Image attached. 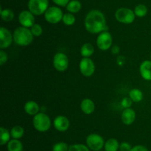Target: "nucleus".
Segmentation results:
<instances>
[{
  "mask_svg": "<svg viewBox=\"0 0 151 151\" xmlns=\"http://www.w3.org/2000/svg\"><path fill=\"white\" fill-rule=\"evenodd\" d=\"M84 26L88 33L92 34L100 33L103 31H106L107 25L106 17L100 10H91L86 16Z\"/></svg>",
  "mask_w": 151,
  "mask_h": 151,
  "instance_id": "f257e3e1",
  "label": "nucleus"
},
{
  "mask_svg": "<svg viewBox=\"0 0 151 151\" xmlns=\"http://www.w3.org/2000/svg\"><path fill=\"white\" fill-rule=\"evenodd\" d=\"M13 41L19 46L26 47L30 44L33 41L34 36L32 35L30 28L21 26L16 28L13 33Z\"/></svg>",
  "mask_w": 151,
  "mask_h": 151,
  "instance_id": "f03ea898",
  "label": "nucleus"
},
{
  "mask_svg": "<svg viewBox=\"0 0 151 151\" xmlns=\"http://www.w3.org/2000/svg\"><path fill=\"white\" fill-rule=\"evenodd\" d=\"M32 124L37 131L44 133L50 130L51 127V120L45 113L39 112L33 116Z\"/></svg>",
  "mask_w": 151,
  "mask_h": 151,
  "instance_id": "7ed1b4c3",
  "label": "nucleus"
},
{
  "mask_svg": "<svg viewBox=\"0 0 151 151\" xmlns=\"http://www.w3.org/2000/svg\"><path fill=\"white\" fill-rule=\"evenodd\" d=\"M136 15L134 11L127 7H120L115 13V18L122 24H131L135 20Z\"/></svg>",
  "mask_w": 151,
  "mask_h": 151,
  "instance_id": "20e7f679",
  "label": "nucleus"
},
{
  "mask_svg": "<svg viewBox=\"0 0 151 151\" xmlns=\"http://www.w3.org/2000/svg\"><path fill=\"white\" fill-rule=\"evenodd\" d=\"M48 0H29L28 8L35 16H41L44 14L49 8Z\"/></svg>",
  "mask_w": 151,
  "mask_h": 151,
  "instance_id": "39448f33",
  "label": "nucleus"
},
{
  "mask_svg": "<svg viewBox=\"0 0 151 151\" xmlns=\"http://www.w3.org/2000/svg\"><path fill=\"white\" fill-rule=\"evenodd\" d=\"M86 145L91 150L100 151L104 147L105 141L100 135L97 133H91L86 137Z\"/></svg>",
  "mask_w": 151,
  "mask_h": 151,
  "instance_id": "423d86ee",
  "label": "nucleus"
},
{
  "mask_svg": "<svg viewBox=\"0 0 151 151\" xmlns=\"http://www.w3.org/2000/svg\"><path fill=\"white\" fill-rule=\"evenodd\" d=\"M63 16V13L61 9L55 6L49 7L44 13V19L50 24H58L62 21Z\"/></svg>",
  "mask_w": 151,
  "mask_h": 151,
  "instance_id": "0eeeda50",
  "label": "nucleus"
},
{
  "mask_svg": "<svg viewBox=\"0 0 151 151\" xmlns=\"http://www.w3.org/2000/svg\"><path fill=\"white\" fill-rule=\"evenodd\" d=\"M112 43H113V37L111 34L107 30L99 33L96 41L97 47L103 51L110 49L112 46Z\"/></svg>",
  "mask_w": 151,
  "mask_h": 151,
  "instance_id": "6e6552de",
  "label": "nucleus"
},
{
  "mask_svg": "<svg viewBox=\"0 0 151 151\" xmlns=\"http://www.w3.org/2000/svg\"><path fill=\"white\" fill-rule=\"evenodd\" d=\"M69 58L65 53L58 52L55 53L53 58V66L56 70L64 72L69 67Z\"/></svg>",
  "mask_w": 151,
  "mask_h": 151,
  "instance_id": "1a4fd4ad",
  "label": "nucleus"
},
{
  "mask_svg": "<svg viewBox=\"0 0 151 151\" xmlns=\"http://www.w3.org/2000/svg\"><path fill=\"white\" fill-rule=\"evenodd\" d=\"M79 69L81 74L86 77H90L94 73L95 65L90 58H83L79 64Z\"/></svg>",
  "mask_w": 151,
  "mask_h": 151,
  "instance_id": "9d476101",
  "label": "nucleus"
},
{
  "mask_svg": "<svg viewBox=\"0 0 151 151\" xmlns=\"http://www.w3.org/2000/svg\"><path fill=\"white\" fill-rule=\"evenodd\" d=\"M13 41V34L4 27L0 28V48L7 49L11 45Z\"/></svg>",
  "mask_w": 151,
  "mask_h": 151,
  "instance_id": "9b49d317",
  "label": "nucleus"
},
{
  "mask_svg": "<svg viewBox=\"0 0 151 151\" xmlns=\"http://www.w3.org/2000/svg\"><path fill=\"white\" fill-rule=\"evenodd\" d=\"M35 15L29 10H22L19 15V22L21 25L30 28L35 24Z\"/></svg>",
  "mask_w": 151,
  "mask_h": 151,
  "instance_id": "f8f14e48",
  "label": "nucleus"
},
{
  "mask_svg": "<svg viewBox=\"0 0 151 151\" xmlns=\"http://www.w3.org/2000/svg\"><path fill=\"white\" fill-rule=\"evenodd\" d=\"M53 125L56 130L59 132H65L69 129L70 126L69 118L65 115H58L53 121Z\"/></svg>",
  "mask_w": 151,
  "mask_h": 151,
  "instance_id": "ddd939ff",
  "label": "nucleus"
},
{
  "mask_svg": "<svg viewBox=\"0 0 151 151\" xmlns=\"http://www.w3.org/2000/svg\"><path fill=\"white\" fill-rule=\"evenodd\" d=\"M122 122L125 125H131L136 120V112L132 108H126L124 110L121 115Z\"/></svg>",
  "mask_w": 151,
  "mask_h": 151,
  "instance_id": "4468645a",
  "label": "nucleus"
},
{
  "mask_svg": "<svg viewBox=\"0 0 151 151\" xmlns=\"http://www.w3.org/2000/svg\"><path fill=\"white\" fill-rule=\"evenodd\" d=\"M139 73L141 76L146 81H151V61L145 60L139 66Z\"/></svg>",
  "mask_w": 151,
  "mask_h": 151,
  "instance_id": "2eb2a0df",
  "label": "nucleus"
},
{
  "mask_svg": "<svg viewBox=\"0 0 151 151\" xmlns=\"http://www.w3.org/2000/svg\"><path fill=\"white\" fill-rule=\"evenodd\" d=\"M81 109L83 113L90 115L95 110V104L91 99H84L81 103Z\"/></svg>",
  "mask_w": 151,
  "mask_h": 151,
  "instance_id": "dca6fc26",
  "label": "nucleus"
},
{
  "mask_svg": "<svg viewBox=\"0 0 151 151\" xmlns=\"http://www.w3.org/2000/svg\"><path fill=\"white\" fill-rule=\"evenodd\" d=\"M24 109L26 113L29 115H33V116L39 113V106L38 103L34 101H28L27 102H26Z\"/></svg>",
  "mask_w": 151,
  "mask_h": 151,
  "instance_id": "f3484780",
  "label": "nucleus"
},
{
  "mask_svg": "<svg viewBox=\"0 0 151 151\" xmlns=\"http://www.w3.org/2000/svg\"><path fill=\"white\" fill-rule=\"evenodd\" d=\"M119 145L120 144L119 143L117 139L111 138L105 142V151H118V150H119Z\"/></svg>",
  "mask_w": 151,
  "mask_h": 151,
  "instance_id": "a211bd4d",
  "label": "nucleus"
},
{
  "mask_svg": "<svg viewBox=\"0 0 151 151\" xmlns=\"http://www.w3.org/2000/svg\"><path fill=\"white\" fill-rule=\"evenodd\" d=\"M94 53V47L91 43H85L81 48V55L83 58H89Z\"/></svg>",
  "mask_w": 151,
  "mask_h": 151,
  "instance_id": "6ab92c4d",
  "label": "nucleus"
},
{
  "mask_svg": "<svg viewBox=\"0 0 151 151\" xmlns=\"http://www.w3.org/2000/svg\"><path fill=\"white\" fill-rule=\"evenodd\" d=\"M8 151H23V144L19 139H11L7 143Z\"/></svg>",
  "mask_w": 151,
  "mask_h": 151,
  "instance_id": "aec40b11",
  "label": "nucleus"
},
{
  "mask_svg": "<svg viewBox=\"0 0 151 151\" xmlns=\"http://www.w3.org/2000/svg\"><path fill=\"white\" fill-rule=\"evenodd\" d=\"M81 3L78 0H72L66 5V10L69 11V13H76L81 10Z\"/></svg>",
  "mask_w": 151,
  "mask_h": 151,
  "instance_id": "412c9836",
  "label": "nucleus"
},
{
  "mask_svg": "<svg viewBox=\"0 0 151 151\" xmlns=\"http://www.w3.org/2000/svg\"><path fill=\"white\" fill-rule=\"evenodd\" d=\"M10 132L4 127H0V144L4 145L10 141Z\"/></svg>",
  "mask_w": 151,
  "mask_h": 151,
  "instance_id": "4be33fe9",
  "label": "nucleus"
},
{
  "mask_svg": "<svg viewBox=\"0 0 151 151\" xmlns=\"http://www.w3.org/2000/svg\"><path fill=\"white\" fill-rule=\"evenodd\" d=\"M10 135L11 137L14 139H20L23 137L24 134V129L22 126L16 125L14 126L13 128L10 130Z\"/></svg>",
  "mask_w": 151,
  "mask_h": 151,
  "instance_id": "5701e85b",
  "label": "nucleus"
},
{
  "mask_svg": "<svg viewBox=\"0 0 151 151\" xmlns=\"http://www.w3.org/2000/svg\"><path fill=\"white\" fill-rule=\"evenodd\" d=\"M129 97L133 102H139L143 99V93L139 89H132L129 93Z\"/></svg>",
  "mask_w": 151,
  "mask_h": 151,
  "instance_id": "b1692460",
  "label": "nucleus"
},
{
  "mask_svg": "<svg viewBox=\"0 0 151 151\" xmlns=\"http://www.w3.org/2000/svg\"><path fill=\"white\" fill-rule=\"evenodd\" d=\"M0 14H1V19L6 22H11L13 19V18H14V13H13V11L8 8L4 9V10L1 8Z\"/></svg>",
  "mask_w": 151,
  "mask_h": 151,
  "instance_id": "393cba45",
  "label": "nucleus"
},
{
  "mask_svg": "<svg viewBox=\"0 0 151 151\" xmlns=\"http://www.w3.org/2000/svg\"><path fill=\"white\" fill-rule=\"evenodd\" d=\"M134 11L136 16H137V17H144V16H145L147 13V7H146V5H145V4H138L137 6H136Z\"/></svg>",
  "mask_w": 151,
  "mask_h": 151,
  "instance_id": "a878e982",
  "label": "nucleus"
},
{
  "mask_svg": "<svg viewBox=\"0 0 151 151\" xmlns=\"http://www.w3.org/2000/svg\"><path fill=\"white\" fill-rule=\"evenodd\" d=\"M75 21H76V18L74 16L73 13H67L63 14L62 22L64 25H67V26H72L75 23Z\"/></svg>",
  "mask_w": 151,
  "mask_h": 151,
  "instance_id": "bb28decb",
  "label": "nucleus"
},
{
  "mask_svg": "<svg viewBox=\"0 0 151 151\" xmlns=\"http://www.w3.org/2000/svg\"><path fill=\"white\" fill-rule=\"evenodd\" d=\"M89 150L87 145L83 144H75L69 146L68 151H89Z\"/></svg>",
  "mask_w": 151,
  "mask_h": 151,
  "instance_id": "cd10ccee",
  "label": "nucleus"
},
{
  "mask_svg": "<svg viewBox=\"0 0 151 151\" xmlns=\"http://www.w3.org/2000/svg\"><path fill=\"white\" fill-rule=\"evenodd\" d=\"M69 146L63 142H57L52 147V151H68Z\"/></svg>",
  "mask_w": 151,
  "mask_h": 151,
  "instance_id": "c85d7f7f",
  "label": "nucleus"
},
{
  "mask_svg": "<svg viewBox=\"0 0 151 151\" xmlns=\"http://www.w3.org/2000/svg\"><path fill=\"white\" fill-rule=\"evenodd\" d=\"M30 30L32 32V35L35 37H38L41 36L43 33V28L39 24L35 23L32 27L30 28Z\"/></svg>",
  "mask_w": 151,
  "mask_h": 151,
  "instance_id": "c756f323",
  "label": "nucleus"
},
{
  "mask_svg": "<svg viewBox=\"0 0 151 151\" xmlns=\"http://www.w3.org/2000/svg\"><path fill=\"white\" fill-rule=\"evenodd\" d=\"M133 101L131 100L130 97H125L124 99H122L121 101V105H122V107H124L125 109L126 108H130L132 105Z\"/></svg>",
  "mask_w": 151,
  "mask_h": 151,
  "instance_id": "7c9ffc66",
  "label": "nucleus"
},
{
  "mask_svg": "<svg viewBox=\"0 0 151 151\" xmlns=\"http://www.w3.org/2000/svg\"><path fill=\"white\" fill-rule=\"evenodd\" d=\"M132 147L128 142H122L119 145V151H131Z\"/></svg>",
  "mask_w": 151,
  "mask_h": 151,
  "instance_id": "2f4dec72",
  "label": "nucleus"
},
{
  "mask_svg": "<svg viewBox=\"0 0 151 151\" xmlns=\"http://www.w3.org/2000/svg\"><path fill=\"white\" fill-rule=\"evenodd\" d=\"M7 59L8 57H7V54L6 53V52L1 49L0 50V65L2 66L5 62H7Z\"/></svg>",
  "mask_w": 151,
  "mask_h": 151,
  "instance_id": "473e14b6",
  "label": "nucleus"
},
{
  "mask_svg": "<svg viewBox=\"0 0 151 151\" xmlns=\"http://www.w3.org/2000/svg\"><path fill=\"white\" fill-rule=\"evenodd\" d=\"M53 2L60 7H66L70 0H52Z\"/></svg>",
  "mask_w": 151,
  "mask_h": 151,
  "instance_id": "72a5a7b5",
  "label": "nucleus"
},
{
  "mask_svg": "<svg viewBox=\"0 0 151 151\" xmlns=\"http://www.w3.org/2000/svg\"><path fill=\"white\" fill-rule=\"evenodd\" d=\"M131 151H149L146 147L143 146V145H136V146L133 147Z\"/></svg>",
  "mask_w": 151,
  "mask_h": 151,
  "instance_id": "f704fd0d",
  "label": "nucleus"
},
{
  "mask_svg": "<svg viewBox=\"0 0 151 151\" xmlns=\"http://www.w3.org/2000/svg\"><path fill=\"white\" fill-rule=\"evenodd\" d=\"M119 47H116V46H114V47H112V51H113L114 53H119Z\"/></svg>",
  "mask_w": 151,
  "mask_h": 151,
  "instance_id": "c9c22d12",
  "label": "nucleus"
},
{
  "mask_svg": "<svg viewBox=\"0 0 151 151\" xmlns=\"http://www.w3.org/2000/svg\"><path fill=\"white\" fill-rule=\"evenodd\" d=\"M150 61H151V53H150Z\"/></svg>",
  "mask_w": 151,
  "mask_h": 151,
  "instance_id": "e433bc0d",
  "label": "nucleus"
},
{
  "mask_svg": "<svg viewBox=\"0 0 151 151\" xmlns=\"http://www.w3.org/2000/svg\"><path fill=\"white\" fill-rule=\"evenodd\" d=\"M100 151H101V150H100Z\"/></svg>",
  "mask_w": 151,
  "mask_h": 151,
  "instance_id": "4c0bfd02",
  "label": "nucleus"
}]
</instances>
